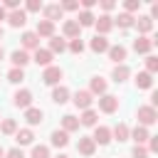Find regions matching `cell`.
<instances>
[{
	"label": "cell",
	"instance_id": "cell-1",
	"mask_svg": "<svg viewBox=\"0 0 158 158\" xmlns=\"http://www.w3.org/2000/svg\"><path fill=\"white\" fill-rule=\"evenodd\" d=\"M158 121V114H156V109L153 106H138V126H153Z\"/></svg>",
	"mask_w": 158,
	"mask_h": 158
},
{
	"label": "cell",
	"instance_id": "cell-2",
	"mask_svg": "<svg viewBox=\"0 0 158 158\" xmlns=\"http://www.w3.org/2000/svg\"><path fill=\"white\" fill-rule=\"evenodd\" d=\"M59 79H62V69H59V67H52V64H49V67L44 69V74H42V81L49 84V86H57Z\"/></svg>",
	"mask_w": 158,
	"mask_h": 158
},
{
	"label": "cell",
	"instance_id": "cell-3",
	"mask_svg": "<svg viewBox=\"0 0 158 158\" xmlns=\"http://www.w3.org/2000/svg\"><path fill=\"white\" fill-rule=\"evenodd\" d=\"M99 109H101L104 114H114V111L118 109V99L111 96V94H101V99H99Z\"/></svg>",
	"mask_w": 158,
	"mask_h": 158
},
{
	"label": "cell",
	"instance_id": "cell-4",
	"mask_svg": "<svg viewBox=\"0 0 158 158\" xmlns=\"http://www.w3.org/2000/svg\"><path fill=\"white\" fill-rule=\"evenodd\" d=\"M94 148H96V143L91 141V136H81L79 143H77V151L81 156H94Z\"/></svg>",
	"mask_w": 158,
	"mask_h": 158
},
{
	"label": "cell",
	"instance_id": "cell-5",
	"mask_svg": "<svg viewBox=\"0 0 158 158\" xmlns=\"http://www.w3.org/2000/svg\"><path fill=\"white\" fill-rule=\"evenodd\" d=\"M91 101H94V99H91V91H77V94H74V106H77V109H84V111H86V109L91 106Z\"/></svg>",
	"mask_w": 158,
	"mask_h": 158
},
{
	"label": "cell",
	"instance_id": "cell-6",
	"mask_svg": "<svg viewBox=\"0 0 158 158\" xmlns=\"http://www.w3.org/2000/svg\"><path fill=\"white\" fill-rule=\"evenodd\" d=\"M7 22H10V25H12V27H22V25H25V22H27V12H25V10H20V7H17V10H12V12H10V15H7Z\"/></svg>",
	"mask_w": 158,
	"mask_h": 158
},
{
	"label": "cell",
	"instance_id": "cell-7",
	"mask_svg": "<svg viewBox=\"0 0 158 158\" xmlns=\"http://www.w3.org/2000/svg\"><path fill=\"white\" fill-rule=\"evenodd\" d=\"M94 25H96V30H99V35L104 37V35H106V32H109V30L114 27V20H111L109 15H99V17L94 20Z\"/></svg>",
	"mask_w": 158,
	"mask_h": 158
},
{
	"label": "cell",
	"instance_id": "cell-8",
	"mask_svg": "<svg viewBox=\"0 0 158 158\" xmlns=\"http://www.w3.org/2000/svg\"><path fill=\"white\" fill-rule=\"evenodd\" d=\"M91 141H94V143H101V146H106V143L111 141V131H109L106 126H96V131H94Z\"/></svg>",
	"mask_w": 158,
	"mask_h": 158
},
{
	"label": "cell",
	"instance_id": "cell-9",
	"mask_svg": "<svg viewBox=\"0 0 158 158\" xmlns=\"http://www.w3.org/2000/svg\"><path fill=\"white\" fill-rule=\"evenodd\" d=\"M35 35L37 37H54V22H49V20L37 22V32Z\"/></svg>",
	"mask_w": 158,
	"mask_h": 158
},
{
	"label": "cell",
	"instance_id": "cell-10",
	"mask_svg": "<svg viewBox=\"0 0 158 158\" xmlns=\"http://www.w3.org/2000/svg\"><path fill=\"white\" fill-rule=\"evenodd\" d=\"M30 104H32V94H30L27 89H20V91L15 94V106H20V109H30Z\"/></svg>",
	"mask_w": 158,
	"mask_h": 158
},
{
	"label": "cell",
	"instance_id": "cell-11",
	"mask_svg": "<svg viewBox=\"0 0 158 158\" xmlns=\"http://www.w3.org/2000/svg\"><path fill=\"white\" fill-rule=\"evenodd\" d=\"M128 136H131V138L136 141V146H143V143H146V141L151 138V133H148V128H143V126H136V128H133V131H131Z\"/></svg>",
	"mask_w": 158,
	"mask_h": 158
},
{
	"label": "cell",
	"instance_id": "cell-12",
	"mask_svg": "<svg viewBox=\"0 0 158 158\" xmlns=\"http://www.w3.org/2000/svg\"><path fill=\"white\" fill-rule=\"evenodd\" d=\"M22 47H25V52L27 49H40V37L35 32H25L22 35Z\"/></svg>",
	"mask_w": 158,
	"mask_h": 158
},
{
	"label": "cell",
	"instance_id": "cell-13",
	"mask_svg": "<svg viewBox=\"0 0 158 158\" xmlns=\"http://www.w3.org/2000/svg\"><path fill=\"white\" fill-rule=\"evenodd\" d=\"M91 52H96V54H101V52H109V40L106 37H101V35H96L94 40H91Z\"/></svg>",
	"mask_w": 158,
	"mask_h": 158
},
{
	"label": "cell",
	"instance_id": "cell-14",
	"mask_svg": "<svg viewBox=\"0 0 158 158\" xmlns=\"http://www.w3.org/2000/svg\"><path fill=\"white\" fill-rule=\"evenodd\" d=\"M25 118H27V123L30 126H37V123H42V118H44V114H42V109H27L25 111Z\"/></svg>",
	"mask_w": 158,
	"mask_h": 158
},
{
	"label": "cell",
	"instance_id": "cell-15",
	"mask_svg": "<svg viewBox=\"0 0 158 158\" xmlns=\"http://www.w3.org/2000/svg\"><path fill=\"white\" fill-rule=\"evenodd\" d=\"M10 59H12V64H15V67H17V69H22V67H25V64H27V62H30V54H27V52H25V49H15V52H12V57H10Z\"/></svg>",
	"mask_w": 158,
	"mask_h": 158
},
{
	"label": "cell",
	"instance_id": "cell-16",
	"mask_svg": "<svg viewBox=\"0 0 158 158\" xmlns=\"http://www.w3.org/2000/svg\"><path fill=\"white\" fill-rule=\"evenodd\" d=\"M136 86H138V89H151V86H153V74L138 72V74H136Z\"/></svg>",
	"mask_w": 158,
	"mask_h": 158
},
{
	"label": "cell",
	"instance_id": "cell-17",
	"mask_svg": "<svg viewBox=\"0 0 158 158\" xmlns=\"http://www.w3.org/2000/svg\"><path fill=\"white\" fill-rule=\"evenodd\" d=\"M77 128H79V118H77V116H72V114L62 116V131H64V133H69V131H77Z\"/></svg>",
	"mask_w": 158,
	"mask_h": 158
},
{
	"label": "cell",
	"instance_id": "cell-18",
	"mask_svg": "<svg viewBox=\"0 0 158 158\" xmlns=\"http://www.w3.org/2000/svg\"><path fill=\"white\" fill-rule=\"evenodd\" d=\"M151 47H153V40H148V37H138V40L133 42V49H136L138 54H146V52H151Z\"/></svg>",
	"mask_w": 158,
	"mask_h": 158
},
{
	"label": "cell",
	"instance_id": "cell-19",
	"mask_svg": "<svg viewBox=\"0 0 158 158\" xmlns=\"http://www.w3.org/2000/svg\"><path fill=\"white\" fill-rule=\"evenodd\" d=\"M109 57H111L116 64H121V62L126 59V47H121V44H114V47H109Z\"/></svg>",
	"mask_w": 158,
	"mask_h": 158
},
{
	"label": "cell",
	"instance_id": "cell-20",
	"mask_svg": "<svg viewBox=\"0 0 158 158\" xmlns=\"http://www.w3.org/2000/svg\"><path fill=\"white\" fill-rule=\"evenodd\" d=\"M37 64H42V67H49V62H52V52L49 49H35V57H32Z\"/></svg>",
	"mask_w": 158,
	"mask_h": 158
},
{
	"label": "cell",
	"instance_id": "cell-21",
	"mask_svg": "<svg viewBox=\"0 0 158 158\" xmlns=\"http://www.w3.org/2000/svg\"><path fill=\"white\" fill-rule=\"evenodd\" d=\"M133 22H136V27H138V32H141V35H146V32H151V30H153V20H151L148 15H143V17L133 20Z\"/></svg>",
	"mask_w": 158,
	"mask_h": 158
},
{
	"label": "cell",
	"instance_id": "cell-22",
	"mask_svg": "<svg viewBox=\"0 0 158 158\" xmlns=\"http://www.w3.org/2000/svg\"><path fill=\"white\" fill-rule=\"evenodd\" d=\"M69 99V89L67 86H54V91H52V101L54 104H64Z\"/></svg>",
	"mask_w": 158,
	"mask_h": 158
},
{
	"label": "cell",
	"instance_id": "cell-23",
	"mask_svg": "<svg viewBox=\"0 0 158 158\" xmlns=\"http://www.w3.org/2000/svg\"><path fill=\"white\" fill-rule=\"evenodd\" d=\"M62 12H64V10H62L59 5H47V7H44V17H47L49 22L59 20V17H62Z\"/></svg>",
	"mask_w": 158,
	"mask_h": 158
},
{
	"label": "cell",
	"instance_id": "cell-24",
	"mask_svg": "<svg viewBox=\"0 0 158 158\" xmlns=\"http://www.w3.org/2000/svg\"><path fill=\"white\" fill-rule=\"evenodd\" d=\"M79 30H81V27H79L77 20H67V22H64V35H67V37H72V40L79 37Z\"/></svg>",
	"mask_w": 158,
	"mask_h": 158
},
{
	"label": "cell",
	"instance_id": "cell-25",
	"mask_svg": "<svg viewBox=\"0 0 158 158\" xmlns=\"http://www.w3.org/2000/svg\"><path fill=\"white\" fill-rule=\"evenodd\" d=\"M111 74H114V81H126L131 72H128V67H126V64H116Z\"/></svg>",
	"mask_w": 158,
	"mask_h": 158
},
{
	"label": "cell",
	"instance_id": "cell-26",
	"mask_svg": "<svg viewBox=\"0 0 158 158\" xmlns=\"http://www.w3.org/2000/svg\"><path fill=\"white\" fill-rule=\"evenodd\" d=\"M96 118H99V116H96V111H94V109H86V111L81 114L79 123H81V126H96Z\"/></svg>",
	"mask_w": 158,
	"mask_h": 158
},
{
	"label": "cell",
	"instance_id": "cell-27",
	"mask_svg": "<svg viewBox=\"0 0 158 158\" xmlns=\"http://www.w3.org/2000/svg\"><path fill=\"white\" fill-rule=\"evenodd\" d=\"M32 138H35V136H32V131H30V128H20V131L15 133V141H17L20 146H27V143H32Z\"/></svg>",
	"mask_w": 158,
	"mask_h": 158
},
{
	"label": "cell",
	"instance_id": "cell-28",
	"mask_svg": "<svg viewBox=\"0 0 158 158\" xmlns=\"http://www.w3.org/2000/svg\"><path fill=\"white\" fill-rule=\"evenodd\" d=\"M69 143V136L64 133V131H54L52 133V146H57V148H64Z\"/></svg>",
	"mask_w": 158,
	"mask_h": 158
},
{
	"label": "cell",
	"instance_id": "cell-29",
	"mask_svg": "<svg viewBox=\"0 0 158 158\" xmlns=\"http://www.w3.org/2000/svg\"><path fill=\"white\" fill-rule=\"evenodd\" d=\"M94 20H96V17H94V15L89 12V10H81V12H79V20H77V22H79V27H89V25H94Z\"/></svg>",
	"mask_w": 158,
	"mask_h": 158
},
{
	"label": "cell",
	"instance_id": "cell-30",
	"mask_svg": "<svg viewBox=\"0 0 158 158\" xmlns=\"http://www.w3.org/2000/svg\"><path fill=\"white\" fill-rule=\"evenodd\" d=\"M106 91V81L101 77H94L91 79V94H104Z\"/></svg>",
	"mask_w": 158,
	"mask_h": 158
},
{
	"label": "cell",
	"instance_id": "cell-31",
	"mask_svg": "<svg viewBox=\"0 0 158 158\" xmlns=\"http://www.w3.org/2000/svg\"><path fill=\"white\" fill-rule=\"evenodd\" d=\"M128 133H131V131H128V126H126V123H118V126L114 128L116 141H128Z\"/></svg>",
	"mask_w": 158,
	"mask_h": 158
},
{
	"label": "cell",
	"instance_id": "cell-32",
	"mask_svg": "<svg viewBox=\"0 0 158 158\" xmlns=\"http://www.w3.org/2000/svg\"><path fill=\"white\" fill-rule=\"evenodd\" d=\"M114 22H116L118 27H131V25H133V15H128V12H121V15H118Z\"/></svg>",
	"mask_w": 158,
	"mask_h": 158
},
{
	"label": "cell",
	"instance_id": "cell-33",
	"mask_svg": "<svg viewBox=\"0 0 158 158\" xmlns=\"http://www.w3.org/2000/svg\"><path fill=\"white\" fill-rule=\"evenodd\" d=\"M67 49V42L59 40V37H52L49 40V52H64Z\"/></svg>",
	"mask_w": 158,
	"mask_h": 158
},
{
	"label": "cell",
	"instance_id": "cell-34",
	"mask_svg": "<svg viewBox=\"0 0 158 158\" xmlns=\"http://www.w3.org/2000/svg\"><path fill=\"white\" fill-rule=\"evenodd\" d=\"M7 79H10L12 84H20V81L25 79V72H22V69H17V67H12V69L7 72Z\"/></svg>",
	"mask_w": 158,
	"mask_h": 158
},
{
	"label": "cell",
	"instance_id": "cell-35",
	"mask_svg": "<svg viewBox=\"0 0 158 158\" xmlns=\"http://www.w3.org/2000/svg\"><path fill=\"white\" fill-rule=\"evenodd\" d=\"M0 131H2V133H15V131H17V123H15L12 118H5V121L0 123Z\"/></svg>",
	"mask_w": 158,
	"mask_h": 158
},
{
	"label": "cell",
	"instance_id": "cell-36",
	"mask_svg": "<svg viewBox=\"0 0 158 158\" xmlns=\"http://www.w3.org/2000/svg\"><path fill=\"white\" fill-rule=\"evenodd\" d=\"M32 158H49V148L47 146H35L32 148Z\"/></svg>",
	"mask_w": 158,
	"mask_h": 158
},
{
	"label": "cell",
	"instance_id": "cell-37",
	"mask_svg": "<svg viewBox=\"0 0 158 158\" xmlns=\"http://www.w3.org/2000/svg\"><path fill=\"white\" fill-rule=\"evenodd\" d=\"M69 49H72L74 54H81V52H84V42H81L79 37H74V40L69 42Z\"/></svg>",
	"mask_w": 158,
	"mask_h": 158
},
{
	"label": "cell",
	"instance_id": "cell-38",
	"mask_svg": "<svg viewBox=\"0 0 158 158\" xmlns=\"http://www.w3.org/2000/svg\"><path fill=\"white\" fill-rule=\"evenodd\" d=\"M146 69H148V74H153L158 69V57H146Z\"/></svg>",
	"mask_w": 158,
	"mask_h": 158
},
{
	"label": "cell",
	"instance_id": "cell-39",
	"mask_svg": "<svg viewBox=\"0 0 158 158\" xmlns=\"http://www.w3.org/2000/svg\"><path fill=\"white\" fill-rule=\"evenodd\" d=\"M141 7V0H126V12L131 15V12H136Z\"/></svg>",
	"mask_w": 158,
	"mask_h": 158
},
{
	"label": "cell",
	"instance_id": "cell-40",
	"mask_svg": "<svg viewBox=\"0 0 158 158\" xmlns=\"http://www.w3.org/2000/svg\"><path fill=\"white\" fill-rule=\"evenodd\" d=\"M59 7H62V10H79V2H77V0H64Z\"/></svg>",
	"mask_w": 158,
	"mask_h": 158
},
{
	"label": "cell",
	"instance_id": "cell-41",
	"mask_svg": "<svg viewBox=\"0 0 158 158\" xmlns=\"http://www.w3.org/2000/svg\"><path fill=\"white\" fill-rule=\"evenodd\" d=\"M27 10H30V12L42 10V2H40V0H27Z\"/></svg>",
	"mask_w": 158,
	"mask_h": 158
},
{
	"label": "cell",
	"instance_id": "cell-42",
	"mask_svg": "<svg viewBox=\"0 0 158 158\" xmlns=\"http://www.w3.org/2000/svg\"><path fill=\"white\" fill-rule=\"evenodd\" d=\"M133 158H148V151H146L143 146H136V148H133Z\"/></svg>",
	"mask_w": 158,
	"mask_h": 158
},
{
	"label": "cell",
	"instance_id": "cell-43",
	"mask_svg": "<svg viewBox=\"0 0 158 158\" xmlns=\"http://www.w3.org/2000/svg\"><path fill=\"white\" fill-rule=\"evenodd\" d=\"M146 151H158V136H151L148 138V148Z\"/></svg>",
	"mask_w": 158,
	"mask_h": 158
},
{
	"label": "cell",
	"instance_id": "cell-44",
	"mask_svg": "<svg viewBox=\"0 0 158 158\" xmlns=\"http://www.w3.org/2000/svg\"><path fill=\"white\" fill-rule=\"evenodd\" d=\"M7 158H25V153L20 148H12V151H7Z\"/></svg>",
	"mask_w": 158,
	"mask_h": 158
},
{
	"label": "cell",
	"instance_id": "cell-45",
	"mask_svg": "<svg viewBox=\"0 0 158 158\" xmlns=\"http://www.w3.org/2000/svg\"><path fill=\"white\" fill-rule=\"evenodd\" d=\"M17 5H20L17 0H5V7H10V12H12V10H17Z\"/></svg>",
	"mask_w": 158,
	"mask_h": 158
},
{
	"label": "cell",
	"instance_id": "cell-46",
	"mask_svg": "<svg viewBox=\"0 0 158 158\" xmlns=\"http://www.w3.org/2000/svg\"><path fill=\"white\" fill-rule=\"evenodd\" d=\"M96 5V0H81V7L84 10H89V7H94Z\"/></svg>",
	"mask_w": 158,
	"mask_h": 158
},
{
	"label": "cell",
	"instance_id": "cell-47",
	"mask_svg": "<svg viewBox=\"0 0 158 158\" xmlns=\"http://www.w3.org/2000/svg\"><path fill=\"white\" fill-rule=\"evenodd\" d=\"M101 7H104V10H114V2H111V0H104Z\"/></svg>",
	"mask_w": 158,
	"mask_h": 158
},
{
	"label": "cell",
	"instance_id": "cell-48",
	"mask_svg": "<svg viewBox=\"0 0 158 158\" xmlns=\"http://www.w3.org/2000/svg\"><path fill=\"white\" fill-rule=\"evenodd\" d=\"M0 20H7V12H5V7L0 5Z\"/></svg>",
	"mask_w": 158,
	"mask_h": 158
},
{
	"label": "cell",
	"instance_id": "cell-49",
	"mask_svg": "<svg viewBox=\"0 0 158 158\" xmlns=\"http://www.w3.org/2000/svg\"><path fill=\"white\" fill-rule=\"evenodd\" d=\"M2 156H5V151H2V146H0V158H2Z\"/></svg>",
	"mask_w": 158,
	"mask_h": 158
},
{
	"label": "cell",
	"instance_id": "cell-50",
	"mask_svg": "<svg viewBox=\"0 0 158 158\" xmlns=\"http://www.w3.org/2000/svg\"><path fill=\"white\" fill-rule=\"evenodd\" d=\"M57 158H69V156H57Z\"/></svg>",
	"mask_w": 158,
	"mask_h": 158
},
{
	"label": "cell",
	"instance_id": "cell-51",
	"mask_svg": "<svg viewBox=\"0 0 158 158\" xmlns=\"http://www.w3.org/2000/svg\"><path fill=\"white\" fill-rule=\"evenodd\" d=\"M0 59H2V47H0Z\"/></svg>",
	"mask_w": 158,
	"mask_h": 158
},
{
	"label": "cell",
	"instance_id": "cell-52",
	"mask_svg": "<svg viewBox=\"0 0 158 158\" xmlns=\"http://www.w3.org/2000/svg\"><path fill=\"white\" fill-rule=\"evenodd\" d=\"M0 37H2V27H0Z\"/></svg>",
	"mask_w": 158,
	"mask_h": 158
}]
</instances>
